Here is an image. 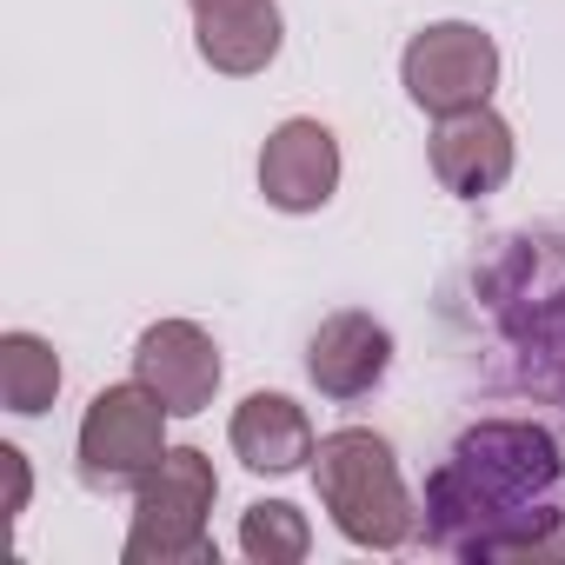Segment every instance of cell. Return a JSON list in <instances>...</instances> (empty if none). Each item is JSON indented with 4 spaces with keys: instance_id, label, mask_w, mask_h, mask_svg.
Here are the masks:
<instances>
[{
    "instance_id": "30bf717a",
    "label": "cell",
    "mask_w": 565,
    "mask_h": 565,
    "mask_svg": "<svg viewBox=\"0 0 565 565\" xmlns=\"http://www.w3.org/2000/svg\"><path fill=\"white\" fill-rule=\"evenodd\" d=\"M393 373V333L360 313V307H340L320 320V333L307 340V380L327 393V399H366L380 380Z\"/></svg>"
},
{
    "instance_id": "3957f363",
    "label": "cell",
    "mask_w": 565,
    "mask_h": 565,
    "mask_svg": "<svg viewBox=\"0 0 565 565\" xmlns=\"http://www.w3.org/2000/svg\"><path fill=\"white\" fill-rule=\"evenodd\" d=\"M313 486L333 532L360 552H399L419 532V499L399 479V452L373 426H340L313 446Z\"/></svg>"
},
{
    "instance_id": "52a82bcc",
    "label": "cell",
    "mask_w": 565,
    "mask_h": 565,
    "mask_svg": "<svg viewBox=\"0 0 565 565\" xmlns=\"http://www.w3.org/2000/svg\"><path fill=\"white\" fill-rule=\"evenodd\" d=\"M426 160H433V180H439L452 200H492V193L512 180V167H519V140H512V127H505V120L492 114V100H486V107L439 114Z\"/></svg>"
},
{
    "instance_id": "277c9868",
    "label": "cell",
    "mask_w": 565,
    "mask_h": 565,
    "mask_svg": "<svg viewBox=\"0 0 565 565\" xmlns=\"http://www.w3.org/2000/svg\"><path fill=\"white\" fill-rule=\"evenodd\" d=\"M213 499L220 472L200 446H167V459L134 486V525L120 558L127 565H213Z\"/></svg>"
},
{
    "instance_id": "4fadbf2b",
    "label": "cell",
    "mask_w": 565,
    "mask_h": 565,
    "mask_svg": "<svg viewBox=\"0 0 565 565\" xmlns=\"http://www.w3.org/2000/svg\"><path fill=\"white\" fill-rule=\"evenodd\" d=\"M61 353L41 333H0V406L14 419H41L61 399Z\"/></svg>"
},
{
    "instance_id": "5bb4252c",
    "label": "cell",
    "mask_w": 565,
    "mask_h": 565,
    "mask_svg": "<svg viewBox=\"0 0 565 565\" xmlns=\"http://www.w3.org/2000/svg\"><path fill=\"white\" fill-rule=\"evenodd\" d=\"M239 552L253 565H300L313 552V525L294 499H253L239 512Z\"/></svg>"
},
{
    "instance_id": "8fae6325",
    "label": "cell",
    "mask_w": 565,
    "mask_h": 565,
    "mask_svg": "<svg viewBox=\"0 0 565 565\" xmlns=\"http://www.w3.org/2000/svg\"><path fill=\"white\" fill-rule=\"evenodd\" d=\"M279 41H287V21H279L273 0H206V8H193V47L226 81L266 74L279 61Z\"/></svg>"
},
{
    "instance_id": "8992f818",
    "label": "cell",
    "mask_w": 565,
    "mask_h": 565,
    "mask_svg": "<svg viewBox=\"0 0 565 565\" xmlns=\"http://www.w3.org/2000/svg\"><path fill=\"white\" fill-rule=\"evenodd\" d=\"M399 81H406V100L426 107L433 120L459 107H486L499 87V41L472 21H433L406 41Z\"/></svg>"
},
{
    "instance_id": "ba28073f",
    "label": "cell",
    "mask_w": 565,
    "mask_h": 565,
    "mask_svg": "<svg viewBox=\"0 0 565 565\" xmlns=\"http://www.w3.org/2000/svg\"><path fill=\"white\" fill-rule=\"evenodd\" d=\"M220 373H226V366H220V347H213V333L193 327V320H153V327L134 340V380L153 386L173 419L206 413L213 393H220Z\"/></svg>"
},
{
    "instance_id": "7c38bea8",
    "label": "cell",
    "mask_w": 565,
    "mask_h": 565,
    "mask_svg": "<svg viewBox=\"0 0 565 565\" xmlns=\"http://www.w3.org/2000/svg\"><path fill=\"white\" fill-rule=\"evenodd\" d=\"M226 446H233V459H239L246 472L287 479V472H300V466L313 459L320 439H313V419H307L300 399H287V393H246V399L233 406Z\"/></svg>"
},
{
    "instance_id": "9c48e42d",
    "label": "cell",
    "mask_w": 565,
    "mask_h": 565,
    "mask_svg": "<svg viewBox=\"0 0 565 565\" xmlns=\"http://www.w3.org/2000/svg\"><path fill=\"white\" fill-rule=\"evenodd\" d=\"M259 193L279 213H320L340 193V140L327 120H279L259 147Z\"/></svg>"
},
{
    "instance_id": "7a4b0ae2",
    "label": "cell",
    "mask_w": 565,
    "mask_h": 565,
    "mask_svg": "<svg viewBox=\"0 0 565 565\" xmlns=\"http://www.w3.org/2000/svg\"><path fill=\"white\" fill-rule=\"evenodd\" d=\"M472 287L499 340V380L565 413V233H505Z\"/></svg>"
},
{
    "instance_id": "6da1fadb",
    "label": "cell",
    "mask_w": 565,
    "mask_h": 565,
    "mask_svg": "<svg viewBox=\"0 0 565 565\" xmlns=\"http://www.w3.org/2000/svg\"><path fill=\"white\" fill-rule=\"evenodd\" d=\"M419 532L466 565L565 558V439L539 419H472L426 472Z\"/></svg>"
},
{
    "instance_id": "5b68a950",
    "label": "cell",
    "mask_w": 565,
    "mask_h": 565,
    "mask_svg": "<svg viewBox=\"0 0 565 565\" xmlns=\"http://www.w3.org/2000/svg\"><path fill=\"white\" fill-rule=\"evenodd\" d=\"M167 406L153 386L140 380H120V386H100L81 413V439H74V459H81V479L94 492H134L160 459H167Z\"/></svg>"
},
{
    "instance_id": "2e32d148",
    "label": "cell",
    "mask_w": 565,
    "mask_h": 565,
    "mask_svg": "<svg viewBox=\"0 0 565 565\" xmlns=\"http://www.w3.org/2000/svg\"><path fill=\"white\" fill-rule=\"evenodd\" d=\"M193 8H206V0H193Z\"/></svg>"
},
{
    "instance_id": "9a60e30c",
    "label": "cell",
    "mask_w": 565,
    "mask_h": 565,
    "mask_svg": "<svg viewBox=\"0 0 565 565\" xmlns=\"http://www.w3.org/2000/svg\"><path fill=\"white\" fill-rule=\"evenodd\" d=\"M0 472H8V519H21V512H28V492H34L28 452H21V446H0Z\"/></svg>"
}]
</instances>
